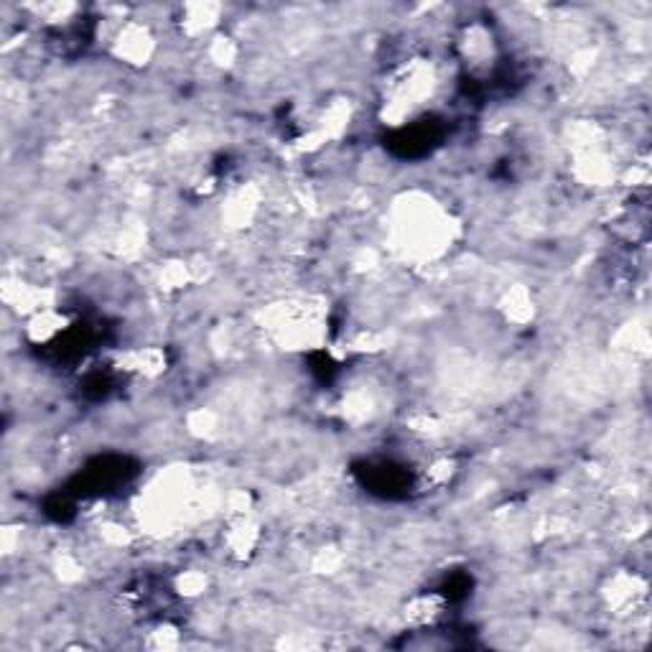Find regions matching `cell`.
Wrapping results in <instances>:
<instances>
[{"instance_id":"obj_1","label":"cell","mask_w":652,"mask_h":652,"mask_svg":"<svg viewBox=\"0 0 652 652\" xmlns=\"http://www.w3.org/2000/svg\"><path fill=\"white\" fill-rule=\"evenodd\" d=\"M395 209L393 237L395 248L413 260H433L451 248L456 237V222L451 214L431 197L405 194Z\"/></svg>"},{"instance_id":"obj_2","label":"cell","mask_w":652,"mask_h":652,"mask_svg":"<svg viewBox=\"0 0 652 652\" xmlns=\"http://www.w3.org/2000/svg\"><path fill=\"white\" fill-rule=\"evenodd\" d=\"M110 51L120 64L133 69H143L156 57V36L143 21H120L110 39Z\"/></svg>"},{"instance_id":"obj_3","label":"cell","mask_w":652,"mask_h":652,"mask_svg":"<svg viewBox=\"0 0 652 652\" xmlns=\"http://www.w3.org/2000/svg\"><path fill=\"white\" fill-rule=\"evenodd\" d=\"M459 54L472 72H489L495 67L497 41L484 23H469L459 36Z\"/></svg>"},{"instance_id":"obj_4","label":"cell","mask_w":652,"mask_h":652,"mask_svg":"<svg viewBox=\"0 0 652 652\" xmlns=\"http://www.w3.org/2000/svg\"><path fill=\"white\" fill-rule=\"evenodd\" d=\"M645 594V579L640 574H635V571H617L614 576H609L602 589L604 604L614 614H630L645 599Z\"/></svg>"},{"instance_id":"obj_5","label":"cell","mask_w":652,"mask_h":652,"mask_svg":"<svg viewBox=\"0 0 652 652\" xmlns=\"http://www.w3.org/2000/svg\"><path fill=\"white\" fill-rule=\"evenodd\" d=\"M260 540H263V528H260V523L253 515L227 520V530L225 535H222V543H225V551L230 558H235V561H250V558L258 553Z\"/></svg>"},{"instance_id":"obj_6","label":"cell","mask_w":652,"mask_h":652,"mask_svg":"<svg viewBox=\"0 0 652 652\" xmlns=\"http://www.w3.org/2000/svg\"><path fill=\"white\" fill-rule=\"evenodd\" d=\"M222 16V6L217 3H189V6L181 8L179 16V29L181 34L186 36L189 41H199V39H212V31L217 29V23H220Z\"/></svg>"},{"instance_id":"obj_7","label":"cell","mask_w":652,"mask_h":652,"mask_svg":"<svg viewBox=\"0 0 652 652\" xmlns=\"http://www.w3.org/2000/svg\"><path fill=\"white\" fill-rule=\"evenodd\" d=\"M166 365H169V357L161 347H133L118 355L120 370L133 372L138 377H148V380L161 377L166 372Z\"/></svg>"},{"instance_id":"obj_8","label":"cell","mask_w":652,"mask_h":652,"mask_svg":"<svg viewBox=\"0 0 652 652\" xmlns=\"http://www.w3.org/2000/svg\"><path fill=\"white\" fill-rule=\"evenodd\" d=\"M446 599L436 591H423V594L411 596L408 602L403 604V619L411 627L421 630V627H431L436 624V619L444 614Z\"/></svg>"},{"instance_id":"obj_9","label":"cell","mask_w":652,"mask_h":652,"mask_svg":"<svg viewBox=\"0 0 652 652\" xmlns=\"http://www.w3.org/2000/svg\"><path fill=\"white\" fill-rule=\"evenodd\" d=\"M535 309H538V306H535L533 291H530L528 286H523V283L510 286L500 298V311L502 316H505L507 324H515V326L530 324V321L535 319Z\"/></svg>"},{"instance_id":"obj_10","label":"cell","mask_w":652,"mask_h":652,"mask_svg":"<svg viewBox=\"0 0 652 652\" xmlns=\"http://www.w3.org/2000/svg\"><path fill=\"white\" fill-rule=\"evenodd\" d=\"M171 589L186 599V602H192V599H202L204 594L209 591V576L199 568H184L179 574L171 579Z\"/></svg>"},{"instance_id":"obj_11","label":"cell","mask_w":652,"mask_h":652,"mask_svg":"<svg viewBox=\"0 0 652 652\" xmlns=\"http://www.w3.org/2000/svg\"><path fill=\"white\" fill-rule=\"evenodd\" d=\"M237 57H240V44L227 34H214L207 41V59L212 67L230 69L235 67Z\"/></svg>"},{"instance_id":"obj_12","label":"cell","mask_w":652,"mask_h":652,"mask_svg":"<svg viewBox=\"0 0 652 652\" xmlns=\"http://www.w3.org/2000/svg\"><path fill=\"white\" fill-rule=\"evenodd\" d=\"M342 566H344V553L334 546L321 548V551H316L314 558H311V571L319 576L339 574Z\"/></svg>"},{"instance_id":"obj_13","label":"cell","mask_w":652,"mask_h":652,"mask_svg":"<svg viewBox=\"0 0 652 652\" xmlns=\"http://www.w3.org/2000/svg\"><path fill=\"white\" fill-rule=\"evenodd\" d=\"M179 645H181L179 627H174V624L169 622L156 624L146 637V647H151V650H176Z\"/></svg>"},{"instance_id":"obj_14","label":"cell","mask_w":652,"mask_h":652,"mask_svg":"<svg viewBox=\"0 0 652 652\" xmlns=\"http://www.w3.org/2000/svg\"><path fill=\"white\" fill-rule=\"evenodd\" d=\"M456 474V461L449 459V456H439V459H433L426 469H423V477L426 482L431 484L433 489L446 487V484L454 479Z\"/></svg>"}]
</instances>
